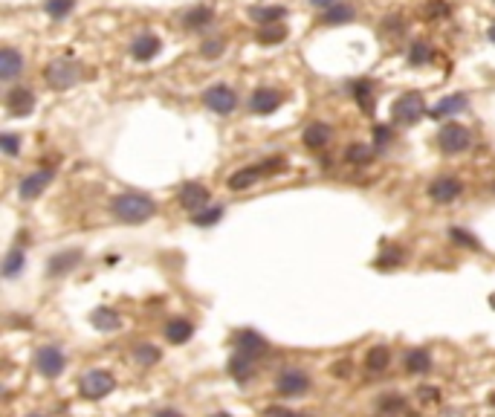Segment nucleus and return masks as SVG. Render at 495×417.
<instances>
[{
    "mask_svg": "<svg viewBox=\"0 0 495 417\" xmlns=\"http://www.w3.org/2000/svg\"><path fill=\"white\" fill-rule=\"evenodd\" d=\"M110 212L125 223H145L148 217H153L157 206H153V200H148L145 195H119L110 203Z\"/></svg>",
    "mask_w": 495,
    "mask_h": 417,
    "instance_id": "f257e3e1",
    "label": "nucleus"
},
{
    "mask_svg": "<svg viewBox=\"0 0 495 417\" xmlns=\"http://www.w3.org/2000/svg\"><path fill=\"white\" fill-rule=\"evenodd\" d=\"M44 79H47V84L52 90H67V87H73L81 79V67L76 61H70V58H55L50 67L44 70Z\"/></svg>",
    "mask_w": 495,
    "mask_h": 417,
    "instance_id": "f03ea898",
    "label": "nucleus"
},
{
    "mask_svg": "<svg viewBox=\"0 0 495 417\" xmlns=\"http://www.w3.org/2000/svg\"><path fill=\"white\" fill-rule=\"evenodd\" d=\"M113 386H116V379H113L110 371L93 368V371H87V374L81 377L78 392H81L87 400H102V397H107V394L113 392Z\"/></svg>",
    "mask_w": 495,
    "mask_h": 417,
    "instance_id": "7ed1b4c3",
    "label": "nucleus"
},
{
    "mask_svg": "<svg viewBox=\"0 0 495 417\" xmlns=\"http://www.w3.org/2000/svg\"><path fill=\"white\" fill-rule=\"evenodd\" d=\"M426 113V102L420 93H403L400 99L394 102L391 108V116L400 122V125H414L420 116Z\"/></svg>",
    "mask_w": 495,
    "mask_h": 417,
    "instance_id": "20e7f679",
    "label": "nucleus"
},
{
    "mask_svg": "<svg viewBox=\"0 0 495 417\" xmlns=\"http://www.w3.org/2000/svg\"><path fill=\"white\" fill-rule=\"evenodd\" d=\"M203 102H206V108L214 110V113H232V110L238 108V96H235V90L226 87V84H214V87H209V90L203 93Z\"/></svg>",
    "mask_w": 495,
    "mask_h": 417,
    "instance_id": "39448f33",
    "label": "nucleus"
},
{
    "mask_svg": "<svg viewBox=\"0 0 495 417\" xmlns=\"http://www.w3.org/2000/svg\"><path fill=\"white\" fill-rule=\"evenodd\" d=\"M438 142H441V148H443L446 154H460V151H467V148H470V131H467L463 125L449 122V125L441 127Z\"/></svg>",
    "mask_w": 495,
    "mask_h": 417,
    "instance_id": "423d86ee",
    "label": "nucleus"
},
{
    "mask_svg": "<svg viewBox=\"0 0 495 417\" xmlns=\"http://www.w3.org/2000/svg\"><path fill=\"white\" fill-rule=\"evenodd\" d=\"M64 365H67V360H64V354L55 348V345H44L38 354H35V368H38V374L41 377H58L61 371H64Z\"/></svg>",
    "mask_w": 495,
    "mask_h": 417,
    "instance_id": "0eeeda50",
    "label": "nucleus"
},
{
    "mask_svg": "<svg viewBox=\"0 0 495 417\" xmlns=\"http://www.w3.org/2000/svg\"><path fill=\"white\" fill-rule=\"evenodd\" d=\"M275 389L281 394H287V397H301L307 389H310V377H307L301 368H287L281 377H278Z\"/></svg>",
    "mask_w": 495,
    "mask_h": 417,
    "instance_id": "6e6552de",
    "label": "nucleus"
},
{
    "mask_svg": "<svg viewBox=\"0 0 495 417\" xmlns=\"http://www.w3.org/2000/svg\"><path fill=\"white\" fill-rule=\"evenodd\" d=\"M180 206L182 209H189L192 215H197L200 209H206V203H209V188L206 185H200V183H185L182 188H180Z\"/></svg>",
    "mask_w": 495,
    "mask_h": 417,
    "instance_id": "1a4fd4ad",
    "label": "nucleus"
},
{
    "mask_svg": "<svg viewBox=\"0 0 495 417\" xmlns=\"http://www.w3.org/2000/svg\"><path fill=\"white\" fill-rule=\"evenodd\" d=\"M6 108H9L12 116H26V113H33V108H35V93L29 90V87H15V90H9V96H6Z\"/></svg>",
    "mask_w": 495,
    "mask_h": 417,
    "instance_id": "9d476101",
    "label": "nucleus"
},
{
    "mask_svg": "<svg viewBox=\"0 0 495 417\" xmlns=\"http://www.w3.org/2000/svg\"><path fill=\"white\" fill-rule=\"evenodd\" d=\"M460 180H455V177H441V180H435L429 185V195H431V200L435 203H452L458 195H460Z\"/></svg>",
    "mask_w": 495,
    "mask_h": 417,
    "instance_id": "9b49d317",
    "label": "nucleus"
},
{
    "mask_svg": "<svg viewBox=\"0 0 495 417\" xmlns=\"http://www.w3.org/2000/svg\"><path fill=\"white\" fill-rule=\"evenodd\" d=\"M281 99H284V96L278 93V90H272V87H261V90H255V93H252L250 108H252L255 113L267 116V113H272L278 105H281Z\"/></svg>",
    "mask_w": 495,
    "mask_h": 417,
    "instance_id": "f8f14e48",
    "label": "nucleus"
},
{
    "mask_svg": "<svg viewBox=\"0 0 495 417\" xmlns=\"http://www.w3.org/2000/svg\"><path fill=\"white\" fill-rule=\"evenodd\" d=\"M235 348L240 350V354L261 357V354H267V339L258 336L255 331H240V333H235Z\"/></svg>",
    "mask_w": 495,
    "mask_h": 417,
    "instance_id": "ddd939ff",
    "label": "nucleus"
},
{
    "mask_svg": "<svg viewBox=\"0 0 495 417\" xmlns=\"http://www.w3.org/2000/svg\"><path fill=\"white\" fill-rule=\"evenodd\" d=\"M50 183H52V171H35V174L23 177L21 180V198L23 200H35Z\"/></svg>",
    "mask_w": 495,
    "mask_h": 417,
    "instance_id": "4468645a",
    "label": "nucleus"
},
{
    "mask_svg": "<svg viewBox=\"0 0 495 417\" xmlns=\"http://www.w3.org/2000/svg\"><path fill=\"white\" fill-rule=\"evenodd\" d=\"M354 99H356V105H359V110L362 113H368V116H374V110H377V99H374V84H371L368 79H359V81H354Z\"/></svg>",
    "mask_w": 495,
    "mask_h": 417,
    "instance_id": "2eb2a0df",
    "label": "nucleus"
},
{
    "mask_svg": "<svg viewBox=\"0 0 495 417\" xmlns=\"http://www.w3.org/2000/svg\"><path fill=\"white\" fill-rule=\"evenodd\" d=\"M23 70V55L12 47H6L4 52H0V79L4 81H12L18 73Z\"/></svg>",
    "mask_w": 495,
    "mask_h": 417,
    "instance_id": "dca6fc26",
    "label": "nucleus"
},
{
    "mask_svg": "<svg viewBox=\"0 0 495 417\" xmlns=\"http://www.w3.org/2000/svg\"><path fill=\"white\" fill-rule=\"evenodd\" d=\"M330 137H333V131H330V125H325V122H313V125L304 127V145L313 148V151L325 148L330 142Z\"/></svg>",
    "mask_w": 495,
    "mask_h": 417,
    "instance_id": "f3484780",
    "label": "nucleus"
},
{
    "mask_svg": "<svg viewBox=\"0 0 495 417\" xmlns=\"http://www.w3.org/2000/svg\"><path fill=\"white\" fill-rule=\"evenodd\" d=\"M81 261V252L78 249H70V252H58V255H52V261H50V275L52 278H58V275H64V273H70L76 264Z\"/></svg>",
    "mask_w": 495,
    "mask_h": 417,
    "instance_id": "a211bd4d",
    "label": "nucleus"
},
{
    "mask_svg": "<svg viewBox=\"0 0 495 417\" xmlns=\"http://www.w3.org/2000/svg\"><path fill=\"white\" fill-rule=\"evenodd\" d=\"M160 38L157 35H139L134 44H131V55L136 58V61H151L153 55L160 52Z\"/></svg>",
    "mask_w": 495,
    "mask_h": 417,
    "instance_id": "6ab92c4d",
    "label": "nucleus"
},
{
    "mask_svg": "<svg viewBox=\"0 0 495 417\" xmlns=\"http://www.w3.org/2000/svg\"><path fill=\"white\" fill-rule=\"evenodd\" d=\"M90 322L96 325V331H102V333H113V331H119V328H122V319H119V313H116V310H107V307L93 310Z\"/></svg>",
    "mask_w": 495,
    "mask_h": 417,
    "instance_id": "aec40b11",
    "label": "nucleus"
},
{
    "mask_svg": "<svg viewBox=\"0 0 495 417\" xmlns=\"http://www.w3.org/2000/svg\"><path fill=\"white\" fill-rule=\"evenodd\" d=\"M463 108H467V96L458 93V96H446V99H441L435 108H431V119H443V116H452V113H460Z\"/></svg>",
    "mask_w": 495,
    "mask_h": 417,
    "instance_id": "412c9836",
    "label": "nucleus"
},
{
    "mask_svg": "<svg viewBox=\"0 0 495 417\" xmlns=\"http://www.w3.org/2000/svg\"><path fill=\"white\" fill-rule=\"evenodd\" d=\"M192 333H194V328H192V322H185V319H171V322L165 325V339H168L171 345L189 342Z\"/></svg>",
    "mask_w": 495,
    "mask_h": 417,
    "instance_id": "4be33fe9",
    "label": "nucleus"
},
{
    "mask_svg": "<svg viewBox=\"0 0 495 417\" xmlns=\"http://www.w3.org/2000/svg\"><path fill=\"white\" fill-rule=\"evenodd\" d=\"M252 368H255V357H250V354H240V350H238V354L229 360V374L235 377V379H250L252 377Z\"/></svg>",
    "mask_w": 495,
    "mask_h": 417,
    "instance_id": "5701e85b",
    "label": "nucleus"
},
{
    "mask_svg": "<svg viewBox=\"0 0 495 417\" xmlns=\"http://www.w3.org/2000/svg\"><path fill=\"white\" fill-rule=\"evenodd\" d=\"M406 371L409 374H426V371H431V357H429L426 348L409 350V354H406Z\"/></svg>",
    "mask_w": 495,
    "mask_h": 417,
    "instance_id": "b1692460",
    "label": "nucleus"
},
{
    "mask_svg": "<svg viewBox=\"0 0 495 417\" xmlns=\"http://www.w3.org/2000/svg\"><path fill=\"white\" fill-rule=\"evenodd\" d=\"M354 6H348V4H333V6H327L325 9V18H322V23H327V26H339V23H348V21H354Z\"/></svg>",
    "mask_w": 495,
    "mask_h": 417,
    "instance_id": "393cba45",
    "label": "nucleus"
},
{
    "mask_svg": "<svg viewBox=\"0 0 495 417\" xmlns=\"http://www.w3.org/2000/svg\"><path fill=\"white\" fill-rule=\"evenodd\" d=\"M261 177V168H240L229 177V188L232 191H246V188H252Z\"/></svg>",
    "mask_w": 495,
    "mask_h": 417,
    "instance_id": "a878e982",
    "label": "nucleus"
},
{
    "mask_svg": "<svg viewBox=\"0 0 495 417\" xmlns=\"http://www.w3.org/2000/svg\"><path fill=\"white\" fill-rule=\"evenodd\" d=\"M287 38V26L281 21H275V23H261L258 26V41L261 44H278V41H284Z\"/></svg>",
    "mask_w": 495,
    "mask_h": 417,
    "instance_id": "bb28decb",
    "label": "nucleus"
},
{
    "mask_svg": "<svg viewBox=\"0 0 495 417\" xmlns=\"http://www.w3.org/2000/svg\"><path fill=\"white\" fill-rule=\"evenodd\" d=\"M284 9L281 6H252L250 9V18L261 26V23H275V21H284Z\"/></svg>",
    "mask_w": 495,
    "mask_h": 417,
    "instance_id": "cd10ccee",
    "label": "nucleus"
},
{
    "mask_svg": "<svg viewBox=\"0 0 495 417\" xmlns=\"http://www.w3.org/2000/svg\"><path fill=\"white\" fill-rule=\"evenodd\" d=\"M388 362H391V350H388L385 345H377V348L368 350V360H365L368 371H385Z\"/></svg>",
    "mask_w": 495,
    "mask_h": 417,
    "instance_id": "c85d7f7f",
    "label": "nucleus"
},
{
    "mask_svg": "<svg viewBox=\"0 0 495 417\" xmlns=\"http://www.w3.org/2000/svg\"><path fill=\"white\" fill-rule=\"evenodd\" d=\"M211 18H214V12H211L209 6H194V9H189V12L182 15V26H189V29H200V26H206Z\"/></svg>",
    "mask_w": 495,
    "mask_h": 417,
    "instance_id": "c756f323",
    "label": "nucleus"
},
{
    "mask_svg": "<svg viewBox=\"0 0 495 417\" xmlns=\"http://www.w3.org/2000/svg\"><path fill=\"white\" fill-rule=\"evenodd\" d=\"M345 159H348V163H354V166H365V163L374 159V148L365 145V142H354V145H348Z\"/></svg>",
    "mask_w": 495,
    "mask_h": 417,
    "instance_id": "7c9ffc66",
    "label": "nucleus"
},
{
    "mask_svg": "<svg viewBox=\"0 0 495 417\" xmlns=\"http://www.w3.org/2000/svg\"><path fill=\"white\" fill-rule=\"evenodd\" d=\"M134 360H136L139 365H157V362H160V348H153V345H136Z\"/></svg>",
    "mask_w": 495,
    "mask_h": 417,
    "instance_id": "2f4dec72",
    "label": "nucleus"
},
{
    "mask_svg": "<svg viewBox=\"0 0 495 417\" xmlns=\"http://www.w3.org/2000/svg\"><path fill=\"white\" fill-rule=\"evenodd\" d=\"M21 270H23V252H21V249H12V252L6 255V261H4V275H6V278H15Z\"/></svg>",
    "mask_w": 495,
    "mask_h": 417,
    "instance_id": "473e14b6",
    "label": "nucleus"
},
{
    "mask_svg": "<svg viewBox=\"0 0 495 417\" xmlns=\"http://www.w3.org/2000/svg\"><path fill=\"white\" fill-rule=\"evenodd\" d=\"M449 4L446 0H429L426 4V9H423V15L429 18V21H441V18H449Z\"/></svg>",
    "mask_w": 495,
    "mask_h": 417,
    "instance_id": "72a5a7b5",
    "label": "nucleus"
},
{
    "mask_svg": "<svg viewBox=\"0 0 495 417\" xmlns=\"http://www.w3.org/2000/svg\"><path fill=\"white\" fill-rule=\"evenodd\" d=\"M73 6H76V0H47V4H44L47 15H52V18H64Z\"/></svg>",
    "mask_w": 495,
    "mask_h": 417,
    "instance_id": "f704fd0d",
    "label": "nucleus"
},
{
    "mask_svg": "<svg viewBox=\"0 0 495 417\" xmlns=\"http://www.w3.org/2000/svg\"><path fill=\"white\" fill-rule=\"evenodd\" d=\"M221 215H223V209H221V206H211V209H206V212L200 209V212H197L192 220L197 223V227H211V223H218V220H221Z\"/></svg>",
    "mask_w": 495,
    "mask_h": 417,
    "instance_id": "c9c22d12",
    "label": "nucleus"
},
{
    "mask_svg": "<svg viewBox=\"0 0 495 417\" xmlns=\"http://www.w3.org/2000/svg\"><path fill=\"white\" fill-rule=\"evenodd\" d=\"M409 61L412 64H429L431 61V47L429 44H412V50H409Z\"/></svg>",
    "mask_w": 495,
    "mask_h": 417,
    "instance_id": "e433bc0d",
    "label": "nucleus"
},
{
    "mask_svg": "<svg viewBox=\"0 0 495 417\" xmlns=\"http://www.w3.org/2000/svg\"><path fill=\"white\" fill-rule=\"evenodd\" d=\"M449 235H452V241H455V244H460V246H470V249H478V246H481V244H478V241H475V238H472L467 229H460V227H452V229H449Z\"/></svg>",
    "mask_w": 495,
    "mask_h": 417,
    "instance_id": "4c0bfd02",
    "label": "nucleus"
},
{
    "mask_svg": "<svg viewBox=\"0 0 495 417\" xmlns=\"http://www.w3.org/2000/svg\"><path fill=\"white\" fill-rule=\"evenodd\" d=\"M403 409H406V400H403V397H394V394H388V397L380 403V411H385V414L403 411Z\"/></svg>",
    "mask_w": 495,
    "mask_h": 417,
    "instance_id": "58836bf2",
    "label": "nucleus"
},
{
    "mask_svg": "<svg viewBox=\"0 0 495 417\" xmlns=\"http://www.w3.org/2000/svg\"><path fill=\"white\" fill-rule=\"evenodd\" d=\"M0 148H4L9 156H15V154L21 151V137H15V134H4V137H0Z\"/></svg>",
    "mask_w": 495,
    "mask_h": 417,
    "instance_id": "ea45409f",
    "label": "nucleus"
},
{
    "mask_svg": "<svg viewBox=\"0 0 495 417\" xmlns=\"http://www.w3.org/2000/svg\"><path fill=\"white\" fill-rule=\"evenodd\" d=\"M287 166H284V159L281 156H272V159H267V163L261 166V174H275V171H284Z\"/></svg>",
    "mask_w": 495,
    "mask_h": 417,
    "instance_id": "a19ab883",
    "label": "nucleus"
},
{
    "mask_svg": "<svg viewBox=\"0 0 495 417\" xmlns=\"http://www.w3.org/2000/svg\"><path fill=\"white\" fill-rule=\"evenodd\" d=\"M200 52H203L206 58H218V55L223 52V41H206V44L200 47Z\"/></svg>",
    "mask_w": 495,
    "mask_h": 417,
    "instance_id": "79ce46f5",
    "label": "nucleus"
},
{
    "mask_svg": "<svg viewBox=\"0 0 495 417\" xmlns=\"http://www.w3.org/2000/svg\"><path fill=\"white\" fill-rule=\"evenodd\" d=\"M330 371H333V377H339V379H342V377H351V362L342 360V362H336Z\"/></svg>",
    "mask_w": 495,
    "mask_h": 417,
    "instance_id": "37998d69",
    "label": "nucleus"
},
{
    "mask_svg": "<svg viewBox=\"0 0 495 417\" xmlns=\"http://www.w3.org/2000/svg\"><path fill=\"white\" fill-rule=\"evenodd\" d=\"M374 137H377V142H380V145H385V142L391 139V131H388L385 125H377V127H374Z\"/></svg>",
    "mask_w": 495,
    "mask_h": 417,
    "instance_id": "c03bdc74",
    "label": "nucleus"
},
{
    "mask_svg": "<svg viewBox=\"0 0 495 417\" xmlns=\"http://www.w3.org/2000/svg\"><path fill=\"white\" fill-rule=\"evenodd\" d=\"M267 417H304V414H296L287 409H267Z\"/></svg>",
    "mask_w": 495,
    "mask_h": 417,
    "instance_id": "a18cd8bd",
    "label": "nucleus"
},
{
    "mask_svg": "<svg viewBox=\"0 0 495 417\" xmlns=\"http://www.w3.org/2000/svg\"><path fill=\"white\" fill-rule=\"evenodd\" d=\"M420 397L429 400V403H435V400L441 397V392H438V389H431V386H426V389H420Z\"/></svg>",
    "mask_w": 495,
    "mask_h": 417,
    "instance_id": "49530a36",
    "label": "nucleus"
},
{
    "mask_svg": "<svg viewBox=\"0 0 495 417\" xmlns=\"http://www.w3.org/2000/svg\"><path fill=\"white\" fill-rule=\"evenodd\" d=\"M153 417H182L180 411H174V409H163V411H157Z\"/></svg>",
    "mask_w": 495,
    "mask_h": 417,
    "instance_id": "de8ad7c7",
    "label": "nucleus"
},
{
    "mask_svg": "<svg viewBox=\"0 0 495 417\" xmlns=\"http://www.w3.org/2000/svg\"><path fill=\"white\" fill-rule=\"evenodd\" d=\"M310 4H313V6H325V9H327V6H333V4H336V0H310Z\"/></svg>",
    "mask_w": 495,
    "mask_h": 417,
    "instance_id": "09e8293b",
    "label": "nucleus"
},
{
    "mask_svg": "<svg viewBox=\"0 0 495 417\" xmlns=\"http://www.w3.org/2000/svg\"><path fill=\"white\" fill-rule=\"evenodd\" d=\"M489 41H492V44H495V23H492V26H489Z\"/></svg>",
    "mask_w": 495,
    "mask_h": 417,
    "instance_id": "8fccbe9b",
    "label": "nucleus"
},
{
    "mask_svg": "<svg viewBox=\"0 0 495 417\" xmlns=\"http://www.w3.org/2000/svg\"><path fill=\"white\" fill-rule=\"evenodd\" d=\"M209 417H232V414H226V411H218V414H209Z\"/></svg>",
    "mask_w": 495,
    "mask_h": 417,
    "instance_id": "3c124183",
    "label": "nucleus"
},
{
    "mask_svg": "<svg viewBox=\"0 0 495 417\" xmlns=\"http://www.w3.org/2000/svg\"><path fill=\"white\" fill-rule=\"evenodd\" d=\"M489 302H492V307H495V293H492V299H489Z\"/></svg>",
    "mask_w": 495,
    "mask_h": 417,
    "instance_id": "603ef678",
    "label": "nucleus"
},
{
    "mask_svg": "<svg viewBox=\"0 0 495 417\" xmlns=\"http://www.w3.org/2000/svg\"><path fill=\"white\" fill-rule=\"evenodd\" d=\"M489 403H492V406H495V394H492V397H489Z\"/></svg>",
    "mask_w": 495,
    "mask_h": 417,
    "instance_id": "864d4df0",
    "label": "nucleus"
},
{
    "mask_svg": "<svg viewBox=\"0 0 495 417\" xmlns=\"http://www.w3.org/2000/svg\"><path fill=\"white\" fill-rule=\"evenodd\" d=\"M29 417H44V414H29Z\"/></svg>",
    "mask_w": 495,
    "mask_h": 417,
    "instance_id": "5fc2aeb1",
    "label": "nucleus"
},
{
    "mask_svg": "<svg viewBox=\"0 0 495 417\" xmlns=\"http://www.w3.org/2000/svg\"><path fill=\"white\" fill-rule=\"evenodd\" d=\"M492 188H495V185H492Z\"/></svg>",
    "mask_w": 495,
    "mask_h": 417,
    "instance_id": "6e6d98bb",
    "label": "nucleus"
}]
</instances>
